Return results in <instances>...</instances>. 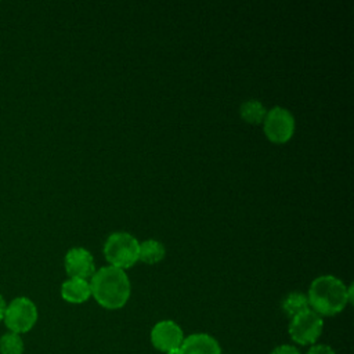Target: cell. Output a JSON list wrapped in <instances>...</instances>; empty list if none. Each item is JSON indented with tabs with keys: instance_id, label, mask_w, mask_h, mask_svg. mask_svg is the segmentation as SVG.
Listing matches in <instances>:
<instances>
[{
	"instance_id": "obj_14",
	"label": "cell",
	"mask_w": 354,
	"mask_h": 354,
	"mask_svg": "<svg viewBox=\"0 0 354 354\" xmlns=\"http://www.w3.org/2000/svg\"><path fill=\"white\" fill-rule=\"evenodd\" d=\"M24 340L21 335L7 332L0 336V354H24Z\"/></svg>"
},
{
	"instance_id": "obj_3",
	"label": "cell",
	"mask_w": 354,
	"mask_h": 354,
	"mask_svg": "<svg viewBox=\"0 0 354 354\" xmlns=\"http://www.w3.org/2000/svg\"><path fill=\"white\" fill-rule=\"evenodd\" d=\"M140 241L126 231L112 232L104 243V256L109 266L126 270L138 261Z\"/></svg>"
},
{
	"instance_id": "obj_4",
	"label": "cell",
	"mask_w": 354,
	"mask_h": 354,
	"mask_svg": "<svg viewBox=\"0 0 354 354\" xmlns=\"http://www.w3.org/2000/svg\"><path fill=\"white\" fill-rule=\"evenodd\" d=\"M39 313L36 304L25 296H18L7 303L3 322L8 332L18 335L29 332L37 322Z\"/></svg>"
},
{
	"instance_id": "obj_2",
	"label": "cell",
	"mask_w": 354,
	"mask_h": 354,
	"mask_svg": "<svg viewBox=\"0 0 354 354\" xmlns=\"http://www.w3.org/2000/svg\"><path fill=\"white\" fill-rule=\"evenodd\" d=\"M88 282L91 296L104 308H122L130 299L131 285L124 270L104 266L95 270Z\"/></svg>"
},
{
	"instance_id": "obj_15",
	"label": "cell",
	"mask_w": 354,
	"mask_h": 354,
	"mask_svg": "<svg viewBox=\"0 0 354 354\" xmlns=\"http://www.w3.org/2000/svg\"><path fill=\"white\" fill-rule=\"evenodd\" d=\"M307 354H336L335 350L328 344H313Z\"/></svg>"
},
{
	"instance_id": "obj_17",
	"label": "cell",
	"mask_w": 354,
	"mask_h": 354,
	"mask_svg": "<svg viewBox=\"0 0 354 354\" xmlns=\"http://www.w3.org/2000/svg\"><path fill=\"white\" fill-rule=\"evenodd\" d=\"M6 307H7V303L4 300V297L0 295V322L3 321L4 318V313H6Z\"/></svg>"
},
{
	"instance_id": "obj_10",
	"label": "cell",
	"mask_w": 354,
	"mask_h": 354,
	"mask_svg": "<svg viewBox=\"0 0 354 354\" xmlns=\"http://www.w3.org/2000/svg\"><path fill=\"white\" fill-rule=\"evenodd\" d=\"M91 296L90 282L80 278H69L61 285V297L72 304H82Z\"/></svg>"
},
{
	"instance_id": "obj_7",
	"label": "cell",
	"mask_w": 354,
	"mask_h": 354,
	"mask_svg": "<svg viewBox=\"0 0 354 354\" xmlns=\"http://www.w3.org/2000/svg\"><path fill=\"white\" fill-rule=\"evenodd\" d=\"M183 340H184L183 329L180 328L178 324H176L171 319L159 321L151 329L152 346L165 354L173 348L180 347Z\"/></svg>"
},
{
	"instance_id": "obj_11",
	"label": "cell",
	"mask_w": 354,
	"mask_h": 354,
	"mask_svg": "<svg viewBox=\"0 0 354 354\" xmlns=\"http://www.w3.org/2000/svg\"><path fill=\"white\" fill-rule=\"evenodd\" d=\"M165 256H166V249L160 241L149 238V239L140 242L138 260H141L147 264H156V263L162 261Z\"/></svg>"
},
{
	"instance_id": "obj_5",
	"label": "cell",
	"mask_w": 354,
	"mask_h": 354,
	"mask_svg": "<svg viewBox=\"0 0 354 354\" xmlns=\"http://www.w3.org/2000/svg\"><path fill=\"white\" fill-rule=\"evenodd\" d=\"M295 118L292 112L283 106H272L267 111L263 120L266 137L274 144L288 142L295 133Z\"/></svg>"
},
{
	"instance_id": "obj_9",
	"label": "cell",
	"mask_w": 354,
	"mask_h": 354,
	"mask_svg": "<svg viewBox=\"0 0 354 354\" xmlns=\"http://www.w3.org/2000/svg\"><path fill=\"white\" fill-rule=\"evenodd\" d=\"M181 354H221L218 342L207 333H192L184 337Z\"/></svg>"
},
{
	"instance_id": "obj_8",
	"label": "cell",
	"mask_w": 354,
	"mask_h": 354,
	"mask_svg": "<svg viewBox=\"0 0 354 354\" xmlns=\"http://www.w3.org/2000/svg\"><path fill=\"white\" fill-rule=\"evenodd\" d=\"M65 271L69 278H80L90 279L95 272V264L93 254L82 246L71 248L64 259Z\"/></svg>"
},
{
	"instance_id": "obj_13",
	"label": "cell",
	"mask_w": 354,
	"mask_h": 354,
	"mask_svg": "<svg viewBox=\"0 0 354 354\" xmlns=\"http://www.w3.org/2000/svg\"><path fill=\"white\" fill-rule=\"evenodd\" d=\"M266 113H267V109L259 100H248L242 102L239 106L241 118L250 124L263 123Z\"/></svg>"
},
{
	"instance_id": "obj_6",
	"label": "cell",
	"mask_w": 354,
	"mask_h": 354,
	"mask_svg": "<svg viewBox=\"0 0 354 354\" xmlns=\"http://www.w3.org/2000/svg\"><path fill=\"white\" fill-rule=\"evenodd\" d=\"M322 317H319L317 313L308 308L290 318L288 332L295 343L300 346H308L314 344L318 340V337L322 333Z\"/></svg>"
},
{
	"instance_id": "obj_16",
	"label": "cell",
	"mask_w": 354,
	"mask_h": 354,
	"mask_svg": "<svg viewBox=\"0 0 354 354\" xmlns=\"http://www.w3.org/2000/svg\"><path fill=\"white\" fill-rule=\"evenodd\" d=\"M270 354H301V353L295 346L281 344V346H277Z\"/></svg>"
},
{
	"instance_id": "obj_18",
	"label": "cell",
	"mask_w": 354,
	"mask_h": 354,
	"mask_svg": "<svg viewBox=\"0 0 354 354\" xmlns=\"http://www.w3.org/2000/svg\"><path fill=\"white\" fill-rule=\"evenodd\" d=\"M166 354H181V348H180V347H177V348H173V350L167 351Z\"/></svg>"
},
{
	"instance_id": "obj_1",
	"label": "cell",
	"mask_w": 354,
	"mask_h": 354,
	"mask_svg": "<svg viewBox=\"0 0 354 354\" xmlns=\"http://www.w3.org/2000/svg\"><path fill=\"white\" fill-rule=\"evenodd\" d=\"M307 299L310 308L319 317H332L353 301V285L346 286L335 275H319L310 283Z\"/></svg>"
},
{
	"instance_id": "obj_12",
	"label": "cell",
	"mask_w": 354,
	"mask_h": 354,
	"mask_svg": "<svg viewBox=\"0 0 354 354\" xmlns=\"http://www.w3.org/2000/svg\"><path fill=\"white\" fill-rule=\"evenodd\" d=\"M281 308L283 311L285 315H288L289 318L306 311L310 308L308 306V299L307 295L301 293V292H290L289 295H286L281 303Z\"/></svg>"
}]
</instances>
